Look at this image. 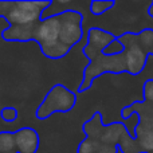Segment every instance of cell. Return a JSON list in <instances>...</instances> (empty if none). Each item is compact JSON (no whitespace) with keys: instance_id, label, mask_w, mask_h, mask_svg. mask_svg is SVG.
Returning a JSON list of instances; mask_svg holds the SVG:
<instances>
[{"instance_id":"1","label":"cell","mask_w":153,"mask_h":153,"mask_svg":"<svg viewBox=\"0 0 153 153\" xmlns=\"http://www.w3.org/2000/svg\"><path fill=\"white\" fill-rule=\"evenodd\" d=\"M0 38L4 42H35L45 58L61 61L83 38V15L75 10L59 11L24 26L4 27Z\"/></svg>"},{"instance_id":"2","label":"cell","mask_w":153,"mask_h":153,"mask_svg":"<svg viewBox=\"0 0 153 153\" xmlns=\"http://www.w3.org/2000/svg\"><path fill=\"white\" fill-rule=\"evenodd\" d=\"M78 95L63 83H55L45 94L42 102L35 109V118L39 121L50 118L53 114L70 113L75 108Z\"/></svg>"},{"instance_id":"4","label":"cell","mask_w":153,"mask_h":153,"mask_svg":"<svg viewBox=\"0 0 153 153\" xmlns=\"http://www.w3.org/2000/svg\"><path fill=\"white\" fill-rule=\"evenodd\" d=\"M15 151V136L11 130H0V153H11Z\"/></svg>"},{"instance_id":"7","label":"cell","mask_w":153,"mask_h":153,"mask_svg":"<svg viewBox=\"0 0 153 153\" xmlns=\"http://www.w3.org/2000/svg\"><path fill=\"white\" fill-rule=\"evenodd\" d=\"M8 7V1H0V20H4V13Z\"/></svg>"},{"instance_id":"3","label":"cell","mask_w":153,"mask_h":153,"mask_svg":"<svg viewBox=\"0 0 153 153\" xmlns=\"http://www.w3.org/2000/svg\"><path fill=\"white\" fill-rule=\"evenodd\" d=\"M16 153H38L40 148V136L31 126H22L13 130Z\"/></svg>"},{"instance_id":"6","label":"cell","mask_w":153,"mask_h":153,"mask_svg":"<svg viewBox=\"0 0 153 153\" xmlns=\"http://www.w3.org/2000/svg\"><path fill=\"white\" fill-rule=\"evenodd\" d=\"M0 118H1L5 124H13V122L19 118L18 109L12 108V106H5V108H1L0 109Z\"/></svg>"},{"instance_id":"8","label":"cell","mask_w":153,"mask_h":153,"mask_svg":"<svg viewBox=\"0 0 153 153\" xmlns=\"http://www.w3.org/2000/svg\"><path fill=\"white\" fill-rule=\"evenodd\" d=\"M11 153H16V152H11Z\"/></svg>"},{"instance_id":"5","label":"cell","mask_w":153,"mask_h":153,"mask_svg":"<svg viewBox=\"0 0 153 153\" xmlns=\"http://www.w3.org/2000/svg\"><path fill=\"white\" fill-rule=\"evenodd\" d=\"M114 4H116L114 1H95L94 0L90 3V12L95 16H100L108 10H110L111 7H114Z\"/></svg>"}]
</instances>
